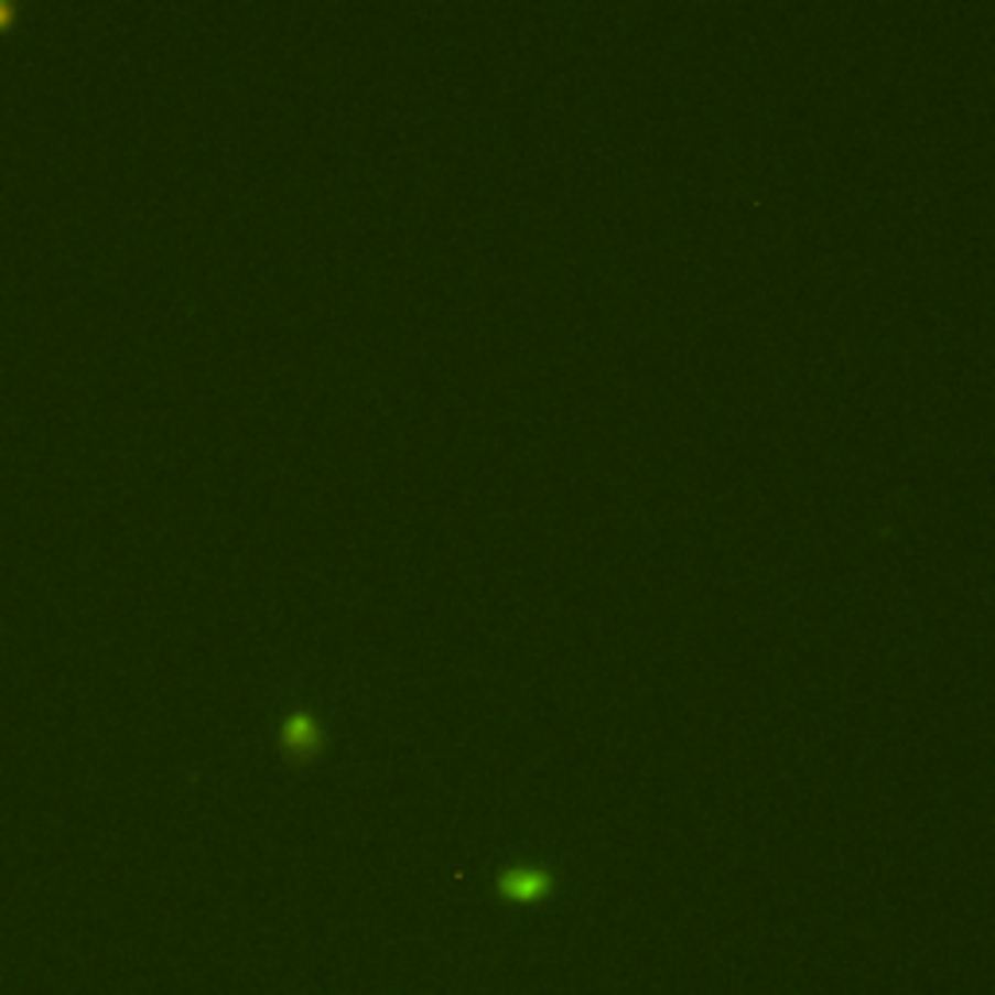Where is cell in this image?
Wrapping results in <instances>:
<instances>
[{
	"label": "cell",
	"mask_w": 995,
	"mask_h": 995,
	"mask_svg": "<svg viewBox=\"0 0 995 995\" xmlns=\"http://www.w3.org/2000/svg\"><path fill=\"white\" fill-rule=\"evenodd\" d=\"M277 747H280V758L289 766H312L327 750V732H323L320 716H315L312 707H289L280 716Z\"/></svg>",
	"instance_id": "obj_2"
},
{
	"label": "cell",
	"mask_w": 995,
	"mask_h": 995,
	"mask_svg": "<svg viewBox=\"0 0 995 995\" xmlns=\"http://www.w3.org/2000/svg\"><path fill=\"white\" fill-rule=\"evenodd\" d=\"M556 887V867L544 864V859H513V864L498 867V875L490 879L494 898L506 906H541L549 902Z\"/></svg>",
	"instance_id": "obj_1"
}]
</instances>
